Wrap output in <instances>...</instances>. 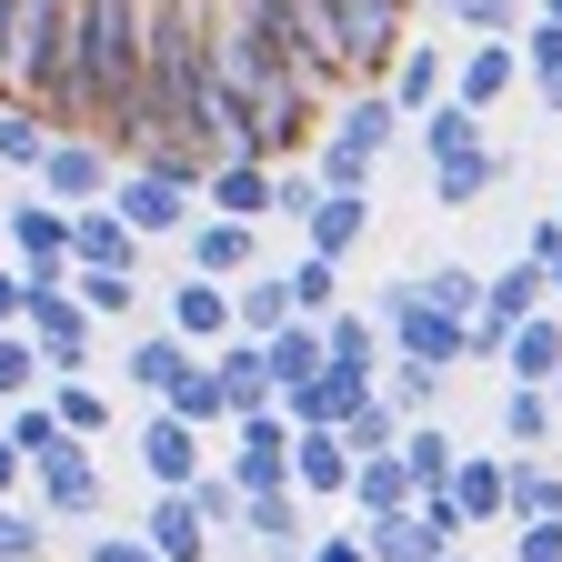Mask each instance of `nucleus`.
Instances as JSON below:
<instances>
[{"instance_id": "1", "label": "nucleus", "mask_w": 562, "mask_h": 562, "mask_svg": "<svg viewBox=\"0 0 562 562\" xmlns=\"http://www.w3.org/2000/svg\"><path fill=\"white\" fill-rule=\"evenodd\" d=\"M140 50H151V0H70V81H81V131H101L121 101H140Z\"/></svg>"}, {"instance_id": "2", "label": "nucleus", "mask_w": 562, "mask_h": 562, "mask_svg": "<svg viewBox=\"0 0 562 562\" xmlns=\"http://www.w3.org/2000/svg\"><path fill=\"white\" fill-rule=\"evenodd\" d=\"M11 91L50 131H81V81H70V0H21L11 11Z\"/></svg>"}, {"instance_id": "3", "label": "nucleus", "mask_w": 562, "mask_h": 562, "mask_svg": "<svg viewBox=\"0 0 562 562\" xmlns=\"http://www.w3.org/2000/svg\"><path fill=\"white\" fill-rule=\"evenodd\" d=\"M412 121L382 101V91H351L341 111H331V131H322V151H312V181L322 191H372V161L392 151Z\"/></svg>"}, {"instance_id": "4", "label": "nucleus", "mask_w": 562, "mask_h": 562, "mask_svg": "<svg viewBox=\"0 0 562 562\" xmlns=\"http://www.w3.org/2000/svg\"><path fill=\"white\" fill-rule=\"evenodd\" d=\"M372 322H382V351H392V362H422V372H462V322H442L432 302H422V281H382Z\"/></svg>"}, {"instance_id": "5", "label": "nucleus", "mask_w": 562, "mask_h": 562, "mask_svg": "<svg viewBox=\"0 0 562 562\" xmlns=\"http://www.w3.org/2000/svg\"><path fill=\"white\" fill-rule=\"evenodd\" d=\"M21 341L41 351V392L50 382H91V351H101V322L70 302V292H31V312H21Z\"/></svg>"}, {"instance_id": "6", "label": "nucleus", "mask_w": 562, "mask_h": 562, "mask_svg": "<svg viewBox=\"0 0 562 562\" xmlns=\"http://www.w3.org/2000/svg\"><path fill=\"white\" fill-rule=\"evenodd\" d=\"M331 31H341V60H351V91H382L402 41H412V0H331Z\"/></svg>"}, {"instance_id": "7", "label": "nucleus", "mask_w": 562, "mask_h": 562, "mask_svg": "<svg viewBox=\"0 0 562 562\" xmlns=\"http://www.w3.org/2000/svg\"><path fill=\"white\" fill-rule=\"evenodd\" d=\"M222 482L241 492V503H251V492H292V422H281V402L232 422V462H222Z\"/></svg>"}, {"instance_id": "8", "label": "nucleus", "mask_w": 562, "mask_h": 562, "mask_svg": "<svg viewBox=\"0 0 562 562\" xmlns=\"http://www.w3.org/2000/svg\"><path fill=\"white\" fill-rule=\"evenodd\" d=\"M251 151L281 171V161H312L322 151V91L312 81H281L261 111H251Z\"/></svg>"}, {"instance_id": "9", "label": "nucleus", "mask_w": 562, "mask_h": 562, "mask_svg": "<svg viewBox=\"0 0 562 562\" xmlns=\"http://www.w3.org/2000/svg\"><path fill=\"white\" fill-rule=\"evenodd\" d=\"M31 191L60 201V211H91V201H111V151L81 140V131H60L50 151H41V171H31Z\"/></svg>"}, {"instance_id": "10", "label": "nucleus", "mask_w": 562, "mask_h": 562, "mask_svg": "<svg viewBox=\"0 0 562 562\" xmlns=\"http://www.w3.org/2000/svg\"><path fill=\"white\" fill-rule=\"evenodd\" d=\"M111 211L131 222V241H181L201 201L181 181H151V171H111Z\"/></svg>"}, {"instance_id": "11", "label": "nucleus", "mask_w": 562, "mask_h": 562, "mask_svg": "<svg viewBox=\"0 0 562 562\" xmlns=\"http://www.w3.org/2000/svg\"><path fill=\"white\" fill-rule=\"evenodd\" d=\"M140 472H151V492H191L201 472H211V432H191V422H171V412H151L140 422Z\"/></svg>"}, {"instance_id": "12", "label": "nucleus", "mask_w": 562, "mask_h": 562, "mask_svg": "<svg viewBox=\"0 0 562 562\" xmlns=\"http://www.w3.org/2000/svg\"><path fill=\"white\" fill-rule=\"evenodd\" d=\"M442 492H452V513H462L472 532H503V522H513V452H462Z\"/></svg>"}, {"instance_id": "13", "label": "nucleus", "mask_w": 562, "mask_h": 562, "mask_svg": "<svg viewBox=\"0 0 562 562\" xmlns=\"http://www.w3.org/2000/svg\"><path fill=\"white\" fill-rule=\"evenodd\" d=\"M0 432H11L21 442V462H31V482H50V472H81L91 462V442H70L60 432V412L31 392V402H11V412H0Z\"/></svg>"}, {"instance_id": "14", "label": "nucleus", "mask_w": 562, "mask_h": 562, "mask_svg": "<svg viewBox=\"0 0 562 562\" xmlns=\"http://www.w3.org/2000/svg\"><path fill=\"white\" fill-rule=\"evenodd\" d=\"M513 91H522V50H513V41H472V50H452V101H462V111L492 121Z\"/></svg>"}, {"instance_id": "15", "label": "nucleus", "mask_w": 562, "mask_h": 562, "mask_svg": "<svg viewBox=\"0 0 562 562\" xmlns=\"http://www.w3.org/2000/svg\"><path fill=\"white\" fill-rule=\"evenodd\" d=\"M362 402H372V372H312L302 392H281V422L292 432H341Z\"/></svg>"}, {"instance_id": "16", "label": "nucleus", "mask_w": 562, "mask_h": 562, "mask_svg": "<svg viewBox=\"0 0 562 562\" xmlns=\"http://www.w3.org/2000/svg\"><path fill=\"white\" fill-rule=\"evenodd\" d=\"M181 251H191L201 281H251V271H261V232H251V222H211V211L181 232Z\"/></svg>"}, {"instance_id": "17", "label": "nucleus", "mask_w": 562, "mask_h": 562, "mask_svg": "<svg viewBox=\"0 0 562 562\" xmlns=\"http://www.w3.org/2000/svg\"><path fill=\"white\" fill-rule=\"evenodd\" d=\"M552 312V271L542 261H503V271H482V322H503V331H522V322H542Z\"/></svg>"}, {"instance_id": "18", "label": "nucleus", "mask_w": 562, "mask_h": 562, "mask_svg": "<svg viewBox=\"0 0 562 562\" xmlns=\"http://www.w3.org/2000/svg\"><path fill=\"white\" fill-rule=\"evenodd\" d=\"M382 101H392L402 121H422L432 101H452V50H432V41H402V60H392Z\"/></svg>"}, {"instance_id": "19", "label": "nucleus", "mask_w": 562, "mask_h": 562, "mask_svg": "<svg viewBox=\"0 0 562 562\" xmlns=\"http://www.w3.org/2000/svg\"><path fill=\"white\" fill-rule=\"evenodd\" d=\"M362 232H372V191H322L312 222H302V251H312V261H351V251H362Z\"/></svg>"}, {"instance_id": "20", "label": "nucleus", "mask_w": 562, "mask_h": 562, "mask_svg": "<svg viewBox=\"0 0 562 562\" xmlns=\"http://www.w3.org/2000/svg\"><path fill=\"white\" fill-rule=\"evenodd\" d=\"M171 341H191V351H222L232 341V281H181V292H171V322H161Z\"/></svg>"}, {"instance_id": "21", "label": "nucleus", "mask_w": 562, "mask_h": 562, "mask_svg": "<svg viewBox=\"0 0 562 562\" xmlns=\"http://www.w3.org/2000/svg\"><path fill=\"white\" fill-rule=\"evenodd\" d=\"M241 532L271 562H302L312 552V503H302V492H251V503H241Z\"/></svg>"}, {"instance_id": "22", "label": "nucleus", "mask_w": 562, "mask_h": 562, "mask_svg": "<svg viewBox=\"0 0 562 562\" xmlns=\"http://www.w3.org/2000/svg\"><path fill=\"white\" fill-rule=\"evenodd\" d=\"M70 271H140V241H131V222L111 201L70 211Z\"/></svg>"}, {"instance_id": "23", "label": "nucleus", "mask_w": 562, "mask_h": 562, "mask_svg": "<svg viewBox=\"0 0 562 562\" xmlns=\"http://www.w3.org/2000/svg\"><path fill=\"white\" fill-rule=\"evenodd\" d=\"M201 211H211V222H271V161H222V171H211L201 181Z\"/></svg>"}, {"instance_id": "24", "label": "nucleus", "mask_w": 562, "mask_h": 562, "mask_svg": "<svg viewBox=\"0 0 562 562\" xmlns=\"http://www.w3.org/2000/svg\"><path fill=\"white\" fill-rule=\"evenodd\" d=\"M140 542H151L161 562H211V522L191 492H151V522H140Z\"/></svg>"}, {"instance_id": "25", "label": "nucleus", "mask_w": 562, "mask_h": 562, "mask_svg": "<svg viewBox=\"0 0 562 562\" xmlns=\"http://www.w3.org/2000/svg\"><path fill=\"white\" fill-rule=\"evenodd\" d=\"M292 492L302 503H341L351 492V442L341 432H292Z\"/></svg>"}, {"instance_id": "26", "label": "nucleus", "mask_w": 562, "mask_h": 562, "mask_svg": "<svg viewBox=\"0 0 562 562\" xmlns=\"http://www.w3.org/2000/svg\"><path fill=\"white\" fill-rule=\"evenodd\" d=\"M552 432H562L552 392H532V382H503V452H513V462H542V452H552Z\"/></svg>"}, {"instance_id": "27", "label": "nucleus", "mask_w": 562, "mask_h": 562, "mask_svg": "<svg viewBox=\"0 0 562 562\" xmlns=\"http://www.w3.org/2000/svg\"><path fill=\"white\" fill-rule=\"evenodd\" d=\"M201 362L191 341H171V331H140V341H121V382L131 392H151V402H171V382Z\"/></svg>"}, {"instance_id": "28", "label": "nucleus", "mask_w": 562, "mask_h": 562, "mask_svg": "<svg viewBox=\"0 0 562 562\" xmlns=\"http://www.w3.org/2000/svg\"><path fill=\"white\" fill-rule=\"evenodd\" d=\"M351 522H392V513H412V472H402V452H382V462H351Z\"/></svg>"}, {"instance_id": "29", "label": "nucleus", "mask_w": 562, "mask_h": 562, "mask_svg": "<svg viewBox=\"0 0 562 562\" xmlns=\"http://www.w3.org/2000/svg\"><path fill=\"white\" fill-rule=\"evenodd\" d=\"M211 372H222V402H232V422L241 412H271V362H261V341H222V351H211Z\"/></svg>"}, {"instance_id": "30", "label": "nucleus", "mask_w": 562, "mask_h": 562, "mask_svg": "<svg viewBox=\"0 0 562 562\" xmlns=\"http://www.w3.org/2000/svg\"><path fill=\"white\" fill-rule=\"evenodd\" d=\"M261 362H271V402L302 392L312 372H331V362H322V322H281V331L261 341Z\"/></svg>"}, {"instance_id": "31", "label": "nucleus", "mask_w": 562, "mask_h": 562, "mask_svg": "<svg viewBox=\"0 0 562 562\" xmlns=\"http://www.w3.org/2000/svg\"><path fill=\"white\" fill-rule=\"evenodd\" d=\"M322 362H331V372H372V382H382V322L341 302V312L322 322Z\"/></svg>"}, {"instance_id": "32", "label": "nucleus", "mask_w": 562, "mask_h": 562, "mask_svg": "<svg viewBox=\"0 0 562 562\" xmlns=\"http://www.w3.org/2000/svg\"><path fill=\"white\" fill-rule=\"evenodd\" d=\"M151 412H171V422H191V432H232V402H222V372H211V351L171 382V402H151Z\"/></svg>"}, {"instance_id": "33", "label": "nucleus", "mask_w": 562, "mask_h": 562, "mask_svg": "<svg viewBox=\"0 0 562 562\" xmlns=\"http://www.w3.org/2000/svg\"><path fill=\"white\" fill-rule=\"evenodd\" d=\"M503 372L532 382V392H552V372H562V312H542V322H522V331L503 341Z\"/></svg>"}, {"instance_id": "34", "label": "nucleus", "mask_w": 562, "mask_h": 562, "mask_svg": "<svg viewBox=\"0 0 562 562\" xmlns=\"http://www.w3.org/2000/svg\"><path fill=\"white\" fill-rule=\"evenodd\" d=\"M503 181H513V161H503V151H462V161H432V201H442V211H472L482 191H503Z\"/></svg>"}, {"instance_id": "35", "label": "nucleus", "mask_w": 562, "mask_h": 562, "mask_svg": "<svg viewBox=\"0 0 562 562\" xmlns=\"http://www.w3.org/2000/svg\"><path fill=\"white\" fill-rule=\"evenodd\" d=\"M412 140H422V161H462V151H492L482 140V111H462V101H432L412 121Z\"/></svg>"}, {"instance_id": "36", "label": "nucleus", "mask_w": 562, "mask_h": 562, "mask_svg": "<svg viewBox=\"0 0 562 562\" xmlns=\"http://www.w3.org/2000/svg\"><path fill=\"white\" fill-rule=\"evenodd\" d=\"M281 322H292V292H281V271L232 281V331H241V341H271Z\"/></svg>"}, {"instance_id": "37", "label": "nucleus", "mask_w": 562, "mask_h": 562, "mask_svg": "<svg viewBox=\"0 0 562 562\" xmlns=\"http://www.w3.org/2000/svg\"><path fill=\"white\" fill-rule=\"evenodd\" d=\"M452 462H462V442L442 432V422H402V472H412V492H442Z\"/></svg>"}, {"instance_id": "38", "label": "nucleus", "mask_w": 562, "mask_h": 562, "mask_svg": "<svg viewBox=\"0 0 562 562\" xmlns=\"http://www.w3.org/2000/svg\"><path fill=\"white\" fill-rule=\"evenodd\" d=\"M281 292H292V322H331V312L351 302V292H341V261H312V251L281 271Z\"/></svg>"}, {"instance_id": "39", "label": "nucleus", "mask_w": 562, "mask_h": 562, "mask_svg": "<svg viewBox=\"0 0 562 562\" xmlns=\"http://www.w3.org/2000/svg\"><path fill=\"white\" fill-rule=\"evenodd\" d=\"M442 382H452V372H422V362H392V351H382V382H372V392H382L402 422H432V412H442Z\"/></svg>"}, {"instance_id": "40", "label": "nucleus", "mask_w": 562, "mask_h": 562, "mask_svg": "<svg viewBox=\"0 0 562 562\" xmlns=\"http://www.w3.org/2000/svg\"><path fill=\"white\" fill-rule=\"evenodd\" d=\"M31 513H41V522H91V513H101V472L81 462V472H50V482H31Z\"/></svg>"}, {"instance_id": "41", "label": "nucleus", "mask_w": 562, "mask_h": 562, "mask_svg": "<svg viewBox=\"0 0 562 562\" xmlns=\"http://www.w3.org/2000/svg\"><path fill=\"white\" fill-rule=\"evenodd\" d=\"M41 402L60 412V432H70V442H101V432H111V392H101V382H50Z\"/></svg>"}, {"instance_id": "42", "label": "nucleus", "mask_w": 562, "mask_h": 562, "mask_svg": "<svg viewBox=\"0 0 562 562\" xmlns=\"http://www.w3.org/2000/svg\"><path fill=\"white\" fill-rule=\"evenodd\" d=\"M513 522H562V462H513Z\"/></svg>"}, {"instance_id": "43", "label": "nucleus", "mask_w": 562, "mask_h": 562, "mask_svg": "<svg viewBox=\"0 0 562 562\" xmlns=\"http://www.w3.org/2000/svg\"><path fill=\"white\" fill-rule=\"evenodd\" d=\"M50 140H60V131H50L41 111H21V101H11V111H0V171H21V181H31Z\"/></svg>"}, {"instance_id": "44", "label": "nucleus", "mask_w": 562, "mask_h": 562, "mask_svg": "<svg viewBox=\"0 0 562 562\" xmlns=\"http://www.w3.org/2000/svg\"><path fill=\"white\" fill-rule=\"evenodd\" d=\"M70 302H81L91 322H131V302H140V271H70Z\"/></svg>"}, {"instance_id": "45", "label": "nucleus", "mask_w": 562, "mask_h": 562, "mask_svg": "<svg viewBox=\"0 0 562 562\" xmlns=\"http://www.w3.org/2000/svg\"><path fill=\"white\" fill-rule=\"evenodd\" d=\"M412 281H422V302H432L442 322H472V312H482V271H472V261H442V271H412Z\"/></svg>"}, {"instance_id": "46", "label": "nucleus", "mask_w": 562, "mask_h": 562, "mask_svg": "<svg viewBox=\"0 0 562 562\" xmlns=\"http://www.w3.org/2000/svg\"><path fill=\"white\" fill-rule=\"evenodd\" d=\"M341 442H351V462H382V452H402V412H392V402L372 392L362 412L341 422Z\"/></svg>"}, {"instance_id": "47", "label": "nucleus", "mask_w": 562, "mask_h": 562, "mask_svg": "<svg viewBox=\"0 0 562 562\" xmlns=\"http://www.w3.org/2000/svg\"><path fill=\"white\" fill-rule=\"evenodd\" d=\"M0 562H50V522L31 503H0Z\"/></svg>"}, {"instance_id": "48", "label": "nucleus", "mask_w": 562, "mask_h": 562, "mask_svg": "<svg viewBox=\"0 0 562 562\" xmlns=\"http://www.w3.org/2000/svg\"><path fill=\"white\" fill-rule=\"evenodd\" d=\"M312 201H322L312 161H281V171H271V222H292V232H302V222H312Z\"/></svg>"}, {"instance_id": "49", "label": "nucleus", "mask_w": 562, "mask_h": 562, "mask_svg": "<svg viewBox=\"0 0 562 562\" xmlns=\"http://www.w3.org/2000/svg\"><path fill=\"white\" fill-rule=\"evenodd\" d=\"M31 392H41V351H31L21 331H0V412L31 402Z\"/></svg>"}, {"instance_id": "50", "label": "nucleus", "mask_w": 562, "mask_h": 562, "mask_svg": "<svg viewBox=\"0 0 562 562\" xmlns=\"http://www.w3.org/2000/svg\"><path fill=\"white\" fill-rule=\"evenodd\" d=\"M191 503H201V522H211V532H241V492H232L222 472H201V482H191Z\"/></svg>"}, {"instance_id": "51", "label": "nucleus", "mask_w": 562, "mask_h": 562, "mask_svg": "<svg viewBox=\"0 0 562 562\" xmlns=\"http://www.w3.org/2000/svg\"><path fill=\"white\" fill-rule=\"evenodd\" d=\"M513 562H562V522H513Z\"/></svg>"}, {"instance_id": "52", "label": "nucleus", "mask_w": 562, "mask_h": 562, "mask_svg": "<svg viewBox=\"0 0 562 562\" xmlns=\"http://www.w3.org/2000/svg\"><path fill=\"white\" fill-rule=\"evenodd\" d=\"M91 562H161L140 532H91Z\"/></svg>"}, {"instance_id": "53", "label": "nucleus", "mask_w": 562, "mask_h": 562, "mask_svg": "<svg viewBox=\"0 0 562 562\" xmlns=\"http://www.w3.org/2000/svg\"><path fill=\"white\" fill-rule=\"evenodd\" d=\"M302 562H372V552H362V532H312Z\"/></svg>"}, {"instance_id": "54", "label": "nucleus", "mask_w": 562, "mask_h": 562, "mask_svg": "<svg viewBox=\"0 0 562 562\" xmlns=\"http://www.w3.org/2000/svg\"><path fill=\"white\" fill-rule=\"evenodd\" d=\"M21 312H31V281H21L11 261H0V331H21Z\"/></svg>"}, {"instance_id": "55", "label": "nucleus", "mask_w": 562, "mask_h": 562, "mask_svg": "<svg viewBox=\"0 0 562 562\" xmlns=\"http://www.w3.org/2000/svg\"><path fill=\"white\" fill-rule=\"evenodd\" d=\"M21 492H31V462H21L11 432H0V503H21Z\"/></svg>"}, {"instance_id": "56", "label": "nucleus", "mask_w": 562, "mask_h": 562, "mask_svg": "<svg viewBox=\"0 0 562 562\" xmlns=\"http://www.w3.org/2000/svg\"><path fill=\"white\" fill-rule=\"evenodd\" d=\"M552 251H562V211H542V222L522 232V261H552Z\"/></svg>"}, {"instance_id": "57", "label": "nucleus", "mask_w": 562, "mask_h": 562, "mask_svg": "<svg viewBox=\"0 0 562 562\" xmlns=\"http://www.w3.org/2000/svg\"><path fill=\"white\" fill-rule=\"evenodd\" d=\"M532 101H542V111L562 121V70H542V81H532Z\"/></svg>"}, {"instance_id": "58", "label": "nucleus", "mask_w": 562, "mask_h": 562, "mask_svg": "<svg viewBox=\"0 0 562 562\" xmlns=\"http://www.w3.org/2000/svg\"><path fill=\"white\" fill-rule=\"evenodd\" d=\"M412 11H442V21H462V11H472V0H412Z\"/></svg>"}, {"instance_id": "59", "label": "nucleus", "mask_w": 562, "mask_h": 562, "mask_svg": "<svg viewBox=\"0 0 562 562\" xmlns=\"http://www.w3.org/2000/svg\"><path fill=\"white\" fill-rule=\"evenodd\" d=\"M542 271H552V312H562V251H552V261H542Z\"/></svg>"}, {"instance_id": "60", "label": "nucleus", "mask_w": 562, "mask_h": 562, "mask_svg": "<svg viewBox=\"0 0 562 562\" xmlns=\"http://www.w3.org/2000/svg\"><path fill=\"white\" fill-rule=\"evenodd\" d=\"M532 21H562V0H532Z\"/></svg>"}, {"instance_id": "61", "label": "nucleus", "mask_w": 562, "mask_h": 562, "mask_svg": "<svg viewBox=\"0 0 562 562\" xmlns=\"http://www.w3.org/2000/svg\"><path fill=\"white\" fill-rule=\"evenodd\" d=\"M442 562H472V552H442Z\"/></svg>"}]
</instances>
